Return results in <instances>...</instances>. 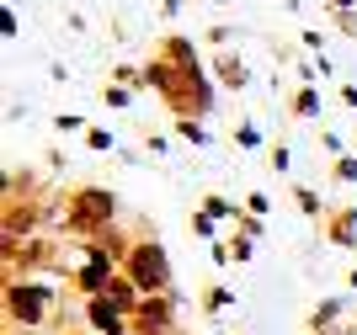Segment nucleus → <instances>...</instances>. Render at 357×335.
Instances as JSON below:
<instances>
[{"label": "nucleus", "mask_w": 357, "mask_h": 335, "mask_svg": "<svg viewBox=\"0 0 357 335\" xmlns=\"http://www.w3.org/2000/svg\"><path fill=\"white\" fill-rule=\"evenodd\" d=\"M144 149H149V155H165V149H171V144H165L160 133H144Z\"/></svg>", "instance_id": "34"}, {"label": "nucleus", "mask_w": 357, "mask_h": 335, "mask_svg": "<svg viewBox=\"0 0 357 335\" xmlns=\"http://www.w3.org/2000/svg\"><path fill=\"white\" fill-rule=\"evenodd\" d=\"M331 27L347 32V38H357V11H342V16H331Z\"/></svg>", "instance_id": "29"}, {"label": "nucleus", "mask_w": 357, "mask_h": 335, "mask_svg": "<svg viewBox=\"0 0 357 335\" xmlns=\"http://www.w3.org/2000/svg\"><path fill=\"white\" fill-rule=\"evenodd\" d=\"M224 335H229V330H224Z\"/></svg>", "instance_id": "40"}, {"label": "nucleus", "mask_w": 357, "mask_h": 335, "mask_svg": "<svg viewBox=\"0 0 357 335\" xmlns=\"http://www.w3.org/2000/svg\"><path fill=\"white\" fill-rule=\"evenodd\" d=\"M229 234H240V240H261V234H267V224L256 219V213H240V219H235V229H229Z\"/></svg>", "instance_id": "21"}, {"label": "nucleus", "mask_w": 357, "mask_h": 335, "mask_svg": "<svg viewBox=\"0 0 357 335\" xmlns=\"http://www.w3.org/2000/svg\"><path fill=\"white\" fill-rule=\"evenodd\" d=\"M187 229L197 234V240H208V245H219V224L203 213V208H192V219H187Z\"/></svg>", "instance_id": "18"}, {"label": "nucleus", "mask_w": 357, "mask_h": 335, "mask_svg": "<svg viewBox=\"0 0 357 335\" xmlns=\"http://www.w3.org/2000/svg\"><path fill=\"white\" fill-rule=\"evenodd\" d=\"M320 240L336 250H357V203H336L320 224Z\"/></svg>", "instance_id": "6"}, {"label": "nucleus", "mask_w": 357, "mask_h": 335, "mask_svg": "<svg viewBox=\"0 0 357 335\" xmlns=\"http://www.w3.org/2000/svg\"><path fill=\"white\" fill-rule=\"evenodd\" d=\"M0 335H43V330H22V325H6Z\"/></svg>", "instance_id": "37"}, {"label": "nucleus", "mask_w": 357, "mask_h": 335, "mask_svg": "<svg viewBox=\"0 0 357 335\" xmlns=\"http://www.w3.org/2000/svg\"><path fill=\"white\" fill-rule=\"evenodd\" d=\"M294 208L314 224V229H320V224H326V213H331V203H320V192H314L310 181H294Z\"/></svg>", "instance_id": "12"}, {"label": "nucleus", "mask_w": 357, "mask_h": 335, "mask_svg": "<svg viewBox=\"0 0 357 335\" xmlns=\"http://www.w3.org/2000/svg\"><path fill=\"white\" fill-rule=\"evenodd\" d=\"M123 277L134 282L144 298H171V293H176V282H171V256H165L155 224H139V240H134V256L123 261Z\"/></svg>", "instance_id": "3"}, {"label": "nucleus", "mask_w": 357, "mask_h": 335, "mask_svg": "<svg viewBox=\"0 0 357 335\" xmlns=\"http://www.w3.org/2000/svg\"><path fill=\"white\" fill-rule=\"evenodd\" d=\"M86 149H91V155H112V149H118L112 128H102V123H91V128H86Z\"/></svg>", "instance_id": "16"}, {"label": "nucleus", "mask_w": 357, "mask_h": 335, "mask_svg": "<svg viewBox=\"0 0 357 335\" xmlns=\"http://www.w3.org/2000/svg\"><path fill=\"white\" fill-rule=\"evenodd\" d=\"M342 107H347V112H357V80H347V86H342Z\"/></svg>", "instance_id": "33"}, {"label": "nucleus", "mask_w": 357, "mask_h": 335, "mask_svg": "<svg viewBox=\"0 0 357 335\" xmlns=\"http://www.w3.org/2000/svg\"><path fill=\"white\" fill-rule=\"evenodd\" d=\"M197 208H203V213H208L213 224H229V229H235V219H240V213H245V203H229L224 192H208V197H203V203H197Z\"/></svg>", "instance_id": "14"}, {"label": "nucleus", "mask_w": 357, "mask_h": 335, "mask_svg": "<svg viewBox=\"0 0 357 335\" xmlns=\"http://www.w3.org/2000/svg\"><path fill=\"white\" fill-rule=\"evenodd\" d=\"M0 32H6V38H16V11H11V6H0Z\"/></svg>", "instance_id": "32"}, {"label": "nucleus", "mask_w": 357, "mask_h": 335, "mask_svg": "<svg viewBox=\"0 0 357 335\" xmlns=\"http://www.w3.org/2000/svg\"><path fill=\"white\" fill-rule=\"evenodd\" d=\"M48 224L59 229V240H102L107 229H118V192L96 187V181H80V187L59 192V208L48 213Z\"/></svg>", "instance_id": "1"}, {"label": "nucleus", "mask_w": 357, "mask_h": 335, "mask_svg": "<svg viewBox=\"0 0 357 335\" xmlns=\"http://www.w3.org/2000/svg\"><path fill=\"white\" fill-rule=\"evenodd\" d=\"M155 54H160L165 64H176V70H208V64H203V54H197V43L187 38V32H160Z\"/></svg>", "instance_id": "8"}, {"label": "nucleus", "mask_w": 357, "mask_h": 335, "mask_svg": "<svg viewBox=\"0 0 357 335\" xmlns=\"http://www.w3.org/2000/svg\"><path fill=\"white\" fill-rule=\"evenodd\" d=\"M267 208H272V197H267V192H245V213L267 219Z\"/></svg>", "instance_id": "28"}, {"label": "nucleus", "mask_w": 357, "mask_h": 335, "mask_svg": "<svg viewBox=\"0 0 357 335\" xmlns=\"http://www.w3.org/2000/svg\"><path fill=\"white\" fill-rule=\"evenodd\" d=\"M229 256H235V261L245 266V261L256 256V240H240V234H229Z\"/></svg>", "instance_id": "26"}, {"label": "nucleus", "mask_w": 357, "mask_h": 335, "mask_svg": "<svg viewBox=\"0 0 357 335\" xmlns=\"http://www.w3.org/2000/svg\"><path fill=\"white\" fill-rule=\"evenodd\" d=\"M331 181H336V187H357V155L352 149H347L342 160H331Z\"/></svg>", "instance_id": "17"}, {"label": "nucleus", "mask_w": 357, "mask_h": 335, "mask_svg": "<svg viewBox=\"0 0 357 335\" xmlns=\"http://www.w3.org/2000/svg\"><path fill=\"white\" fill-rule=\"evenodd\" d=\"M197 304H203V314H208V320H219V314H229V309H235V288H229V282H208V288L197 293Z\"/></svg>", "instance_id": "13"}, {"label": "nucleus", "mask_w": 357, "mask_h": 335, "mask_svg": "<svg viewBox=\"0 0 357 335\" xmlns=\"http://www.w3.org/2000/svg\"><path fill=\"white\" fill-rule=\"evenodd\" d=\"M208 261H213V266H229V261H235V256H229V245H224V240H219V245H208Z\"/></svg>", "instance_id": "31"}, {"label": "nucleus", "mask_w": 357, "mask_h": 335, "mask_svg": "<svg viewBox=\"0 0 357 335\" xmlns=\"http://www.w3.org/2000/svg\"><path fill=\"white\" fill-rule=\"evenodd\" d=\"M144 91H155V96L171 107V123H181V117L203 123V117L213 112V75L208 70H176V64H165L160 54L144 59Z\"/></svg>", "instance_id": "2"}, {"label": "nucleus", "mask_w": 357, "mask_h": 335, "mask_svg": "<svg viewBox=\"0 0 357 335\" xmlns=\"http://www.w3.org/2000/svg\"><path fill=\"white\" fill-rule=\"evenodd\" d=\"M160 16L171 22V16H181V0H160Z\"/></svg>", "instance_id": "36"}, {"label": "nucleus", "mask_w": 357, "mask_h": 335, "mask_svg": "<svg viewBox=\"0 0 357 335\" xmlns=\"http://www.w3.org/2000/svg\"><path fill=\"white\" fill-rule=\"evenodd\" d=\"M80 314H86V330H91V335H134V320H128V314H118L107 298L80 304Z\"/></svg>", "instance_id": "7"}, {"label": "nucleus", "mask_w": 357, "mask_h": 335, "mask_svg": "<svg viewBox=\"0 0 357 335\" xmlns=\"http://www.w3.org/2000/svg\"><path fill=\"white\" fill-rule=\"evenodd\" d=\"M203 6H229V0H203Z\"/></svg>", "instance_id": "39"}, {"label": "nucleus", "mask_w": 357, "mask_h": 335, "mask_svg": "<svg viewBox=\"0 0 357 335\" xmlns=\"http://www.w3.org/2000/svg\"><path fill=\"white\" fill-rule=\"evenodd\" d=\"M347 288H352V293H357V266H352V272H347Z\"/></svg>", "instance_id": "38"}, {"label": "nucleus", "mask_w": 357, "mask_h": 335, "mask_svg": "<svg viewBox=\"0 0 357 335\" xmlns=\"http://www.w3.org/2000/svg\"><path fill=\"white\" fill-rule=\"evenodd\" d=\"M171 133H176L181 144H192V149H203V144H208V128H203V123H192V117H181V123H171Z\"/></svg>", "instance_id": "15"}, {"label": "nucleus", "mask_w": 357, "mask_h": 335, "mask_svg": "<svg viewBox=\"0 0 357 335\" xmlns=\"http://www.w3.org/2000/svg\"><path fill=\"white\" fill-rule=\"evenodd\" d=\"M320 149H326L331 160H342V155H347V144H342V133H336V128H320Z\"/></svg>", "instance_id": "24"}, {"label": "nucleus", "mask_w": 357, "mask_h": 335, "mask_svg": "<svg viewBox=\"0 0 357 335\" xmlns=\"http://www.w3.org/2000/svg\"><path fill=\"white\" fill-rule=\"evenodd\" d=\"M208 75H213V86H219V91H245V86H251V70H245V59H240L235 48L213 54L208 59Z\"/></svg>", "instance_id": "9"}, {"label": "nucleus", "mask_w": 357, "mask_h": 335, "mask_svg": "<svg viewBox=\"0 0 357 335\" xmlns=\"http://www.w3.org/2000/svg\"><path fill=\"white\" fill-rule=\"evenodd\" d=\"M203 38H208V48H213V54H224V48H229V27H224V22L203 27Z\"/></svg>", "instance_id": "25"}, {"label": "nucleus", "mask_w": 357, "mask_h": 335, "mask_svg": "<svg viewBox=\"0 0 357 335\" xmlns=\"http://www.w3.org/2000/svg\"><path fill=\"white\" fill-rule=\"evenodd\" d=\"M267 165H272V171H278V176H288V171H294V149H288L283 139H278V144L267 149Z\"/></svg>", "instance_id": "19"}, {"label": "nucleus", "mask_w": 357, "mask_h": 335, "mask_svg": "<svg viewBox=\"0 0 357 335\" xmlns=\"http://www.w3.org/2000/svg\"><path fill=\"white\" fill-rule=\"evenodd\" d=\"M59 288H48L43 277L32 282H0V314L6 325H22V330H43L48 320H59Z\"/></svg>", "instance_id": "4"}, {"label": "nucleus", "mask_w": 357, "mask_h": 335, "mask_svg": "<svg viewBox=\"0 0 357 335\" xmlns=\"http://www.w3.org/2000/svg\"><path fill=\"white\" fill-rule=\"evenodd\" d=\"M326 11H331V16H342V11H357V0H326Z\"/></svg>", "instance_id": "35"}, {"label": "nucleus", "mask_w": 357, "mask_h": 335, "mask_svg": "<svg viewBox=\"0 0 357 335\" xmlns=\"http://www.w3.org/2000/svg\"><path fill=\"white\" fill-rule=\"evenodd\" d=\"M347 325H352V320H347V298H320V304L310 309V335H320V330L342 335Z\"/></svg>", "instance_id": "10"}, {"label": "nucleus", "mask_w": 357, "mask_h": 335, "mask_svg": "<svg viewBox=\"0 0 357 335\" xmlns=\"http://www.w3.org/2000/svg\"><path fill=\"white\" fill-rule=\"evenodd\" d=\"M235 149H261V133H256V123H235Z\"/></svg>", "instance_id": "22"}, {"label": "nucleus", "mask_w": 357, "mask_h": 335, "mask_svg": "<svg viewBox=\"0 0 357 335\" xmlns=\"http://www.w3.org/2000/svg\"><path fill=\"white\" fill-rule=\"evenodd\" d=\"M288 112H294V123H314V117L326 112V96H320V86H298L294 96H288Z\"/></svg>", "instance_id": "11"}, {"label": "nucleus", "mask_w": 357, "mask_h": 335, "mask_svg": "<svg viewBox=\"0 0 357 335\" xmlns=\"http://www.w3.org/2000/svg\"><path fill=\"white\" fill-rule=\"evenodd\" d=\"M134 96H139V91H128V86H112V80H102V102H107V107H134Z\"/></svg>", "instance_id": "20"}, {"label": "nucleus", "mask_w": 357, "mask_h": 335, "mask_svg": "<svg viewBox=\"0 0 357 335\" xmlns=\"http://www.w3.org/2000/svg\"><path fill=\"white\" fill-rule=\"evenodd\" d=\"M54 335H91V330H75V325H70V309H59V320H54Z\"/></svg>", "instance_id": "30"}, {"label": "nucleus", "mask_w": 357, "mask_h": 335, "mask_svg": "<svg viewBox=\"0 0 357 335\" xmlns=\"http://www.w3.org/2000/svg\"><path fill=\"white\" fill-rule=\"evenodd\" d=\"M176 314H181V293H171V298H144L139 314H134V335H181Z\"/></svg>", "instance_id": "5"}, {"label": "nucleus", "mask_w": 357, "mask_h": 335, "mask_svg": "<svg viewBox=\"0 0 357 335\" xmlns=\"http://www.w3.org/2000/svg\"><path fill=\"white\" fill-rule=\"evenodd\" d=\"M298 48H304V54H314V59H326V32H298Z\"/></svg>", "instance_id": "23"}, {"label": "nucleus", "mask_w": 357, "mask_h": 335, "mask_svg": "<svg viewBox=\"0 0 357 335\" xmlns=\"http://www.w3.org/2000/svg\"><path fill=\"white\" fill-rule=\"evenodd\" d=\"M54 128H59V133H86L91 123H86V117H75V112H59V117H54Z\"/></svg>", "instance_id": "27"}]
</instances>
